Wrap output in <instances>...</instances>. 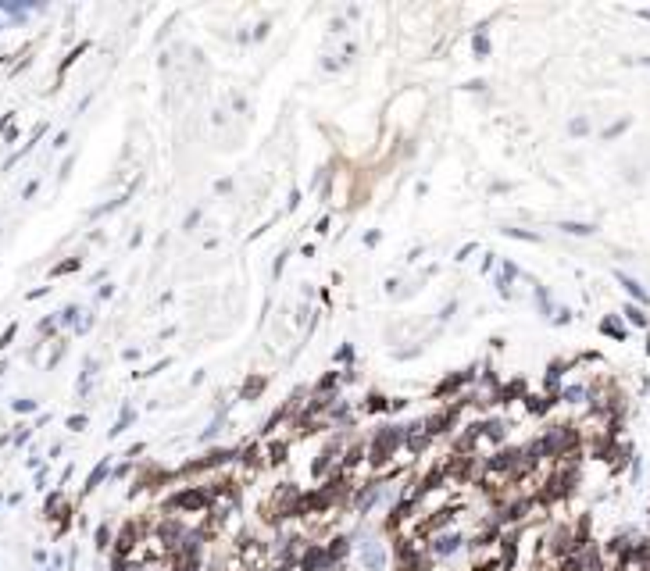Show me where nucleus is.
Returning <instances> with one entry per match:
<instances>
[{"label":"nucleus","instance_id":"obj_2","mask_svg":"<svg viewBox=\"0 0 650 571\" xmlns=\"http://www.w3.org/2000/svg\"><path fill=\"white\" fill-rule=\"evenodd\" d=\"M436 557H447V553H458L461 550V535L458 532H450V535H436V543L429 546Z\"/></svg>","mask_w":650,"mask_h":571},{"label":"nucleus","instance_id":"obj_1","mask_svg":"<svg viewBox=\"0 0 650 571\" xmlns=\"http://www.w3.org/2000/svg\"><path fill=\"white\" fill-rule=\"evenodd\" d=\"M361 564H365L368 571H383V568H386V550L375 546V543H368L365 550H361Z\"/></svg>","mask_w":650,"mask_h":571}]
</instances>
